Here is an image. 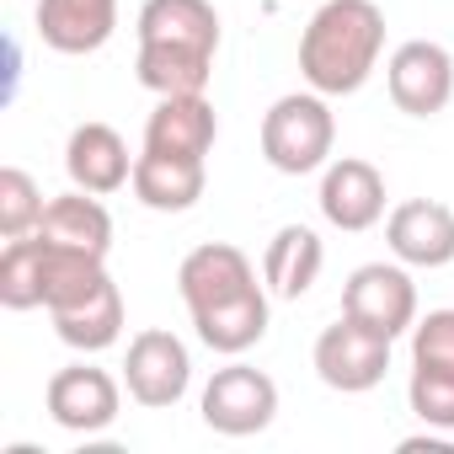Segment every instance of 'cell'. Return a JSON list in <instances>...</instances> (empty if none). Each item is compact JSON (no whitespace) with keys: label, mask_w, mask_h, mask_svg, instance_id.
<instances>
[{"label":"cell","mask_w":454,"mask_h":454,"mask_svg":"<svg viewBox=\"0 0 454 454\" xmlns=\"http://www.w3.org/2000/svg\"><path fill=\"white\" fill-rule=\"evenodd\" d=\"M342 316H353L369 332H380V337L395 342L401 332L417 326V284H411V273L395 268V262H364V268H353V278L342 284Z\"/></svg>","instance_id":"obj_6"},{"label":"cell","mask_w":454,"mask_h":454,"mask_svg":"<svg viewBox=\"0 0 454 454\" xmlns=\"http://www.w3.org/2000/svg\"><path fill=\"white\" fill-rule=\"evenodd\" d=\"M0 305L6 310L43 305V241L38 236H17L0 252Z\"/></svg>","instance_id":"obj_23"},{"label":"cell","mask_w":454,"mask_h":454,"mask_svg":"<svg viewBox=\"0 0 454 454\" xmlns=\"http://www.w3.org/2000/svg\"><path fill=\"white\" fill-rule=\"evenodd\" d=\"M65 171L81 192H118L134 182V160H129V145L113 123H81L70 129V145H65Z\"/></svg>","instance_id":"obj_12"},{"label":"cell","mask_w":454,"mask_h":454,"mask_svg":"<svg viewBox=\"0 0 454 454\" xmlns=\"http://www.w3.org/2000/svg\"><path fill=\"white\" fill-rule=\"evenodd\" d=\"M385 54V12L374 0H321L300 38V75L321 97H353Z\"/></svg>","instance_id":"obj_1"},{"label":"cell","mask_w":454,"mask_h":454,"mask_svg":"<svg viewBox=\"0 0 454 454\" xmlns=\"http://www.w3.org/2000/svg\"><path fill=\"white\" fill-rule=\"evenodd\" d=\"M176 289H182V305L187 316L192 310H208V305H224L247 289H257V273H252V257L231 241H208V247H192L176 268Z\"/></svg>","instance_id":"obj_10"},{"label":"cell","mask_w":454,"mask_h":454,"mask_svg":"<svg viewBox=\"0 0 454 454\" xmlns=\"http://www.w3.org/2000/svg\"><path fill=\"white\" fill-rule=\"evenodd\" d=\"M219 139V118H214V102L203 91H187V97H160L155 113L145 118V150H160V155H208Z\"/></svg>","instance_id":"obj_13"},{"label":"cell","mask_w":454,"mask_h":454,"mask_svg":"<svg viewBox=\"0 0 454 454\" xmlns=\"http://www.w3.org/2000/svg\"><path fill=\"white\" fill-rule=\"evenodd\" d=\"M406 401H411V411H417L427 427L454 433V374H449V369H422V364H411Z\"/></svg>","instance_id":"obj_25"},{"label":"cell","mask_w":454,"mask_h":454,"mask_svg":"<svg viewBox=\"0 0 454 454\" xmlns=\"http://www.w3.org/2000/svg\"><path fill=\"white\" fill-rule=\"evenodd\" d=\"M411 364L454 374V310H427L411 326Z\"/></svg>","instance_id":"obj_26"},{"label":"cell","mask_w":454,"mask_h":454,"mask_svg":"<svg viewBox=\"0 0 454 454\" xmlns=\"http://www.w3.org/2000/svg\"><path fill=\"white\" fill-rule=\"evenodd\" d=\"M192 326H198V342L224 353V358H241L247 348H257L268 337V294L262 284L224 300V305H208V310H192Z\"/></svg>","instance_id":"obj_18"},{"label":"cell","mask_w":454,"mask_h":454,"mask_svg":"<svg viewBox=\"0 0 454 454\" xmlns=\"http://www.w3.org/2000/svg\"><path fill=\"white\" fill-rule=\"evenodd\" d=\"M273 417H278V385H273V374H262L252 364H224L203 385V422L224 438H252V433L273 427Z\"/></svg>","instance_id":"obj_3"},{"label":"cell","mask_w":454,"mask_h":454,"mask_svg":"<svg viewBox=\"0 0 454 454\" xmlns=\"http://www.w3.org/2000/svg\"><path fill=\"white\" fill-rule=\"evenodd\" d=\"M118 406H123V390L97 364H65L49 380V417L65 433H107L118 422Z\"/></svg>","instance_id":"obj_8"},{"label":"cell","mask_w":454,"mask_h":454,"mask_svg":"<svg viewBox=\"0 0 454 454\" xmlns=\"http://www.w3.org/2000/svg\"><path fill=\"white\" fill-rule=\"evenodd\" d=\"M54 332H59V342L75 348V353H102V348H113V342L123 337V294H118V284H107L97 300H86V305H75V310H59V316H54Z\"/></svg>","instance_id":"obj_22"},{"label":"cell","mask_w":454,"mask_h":454,"mask_svg":"<svg viewBox=\"0 0 454 454\" xmlns=\"http://www.w3.org/2000/svg\"><path fill=\"white\" fill-rule=\"evenodd\" d=\"M385 86H390V102L411 118H433L449 107L454 97V59L443 43H427V38H411L390 54L385 65Z\"/></svg>","instance_id":"obj_7"},{"label":"cell","mask_w":454,"mask_h":454,"mask_svg":"<svg viewBox=\"0 0 454 454\" xmlns=\"http://www.w3.org/2000/svg\"><path fill=\"white\" fill-rule=\"evenodd\" d=\"M332 145H337V118L321 91H289L262 118V155L284 176L321 171L332 160Z\"/></svg>","instance_id":"obj_2"},{"label":"cell","mask_w":454,"mask_h":454,"mask_svg":"<svg viewBox=\"0 0 454 454\" xmlns=\"http://www.w3.org/2000/svg\"><path fill=\"white\" fill-rule=\"evenodd\" d=\"M43 192L38 182L22 171V166H6L0 171V236L17 241V236H33L38 231V219H43Z\"/></svg>","instance_id":"obj_24"},{"label":"cell","mask_w":454,"mask_h":454,"mask_svg":"<svg viewBox=\"0 0 454 454\" xmlns=\"http://www.w3.org/2000/svg\"><path fill=\"white\" fill-rule=\"evenodd\" d=\"M134 75H139V86L155 91V97H187V91H203V86H208V75H214V54L139 43Z\"/></svg>","instance_id":"obj_21"},{"label":"cell","mask_w":454,"mask_h":454,"mask_svg":"<svg viewBox=\"0 0 454 454\" xmlns=\"http://www.w3.org/2000/svg\"><path fill=\"white\" fill-rule=\"evenodd\" d=\"M203 160L198 155H160V150H139L134 155V198L155 214H187L203 198Z\"/></svg>","instance_id":"obj_14"},{"label":"cell","mask_w":454,"mask_h":454,"mask_svg":"<svg viewBox=\"0 0 454 454\" xmlns=\"http://www.w3.org/2000/svg\"><path fill=\"white\" fill-rule=\"evenodd\" d=\"M49 247H70V252H91V257H107L113 252V214L97 203V192H65V198H49L38 231Z\"/></svg>","instance_id":"obj_17"},{"label":"cell","mask_w":454,"mask_h":454,"mask_svg":"<svg viewBox=\"0 0 454 454\" xmlns=\"http://www.w3.org/2000/svg\"><path fill=\"white\" fill-rule=\"evenodd\" d=\"M321 268H326V247H321V236L310 231V224H284V231L268 241V252H262V278H268V289L278 300L310 294Z\"/></svg>","instance_id":"obj_19"},{"label":"cell","mask_w":454,"mask_h":454,"mask_svg":"<svg viewBox=\"0 0 454 454\" xmlns=\"http://www.w3.org/2000/svg\"><path fill=\"white\" fill-rule=\"evenodd\" d=\"M417 449H427V454H454V443H449V438H433V433H422V438H401V454H417Z\"/></svg>","instance_id":"obj_27"},{"label":"cell","mask_w":454,"mask_h":454,"mask_svg":"<svg viewBox=\"0 0 454 454\" xmlns=\"http://www.w3.org/2000/svg\"><path fill=\"white\" fill-rule=\"evenodd\" d=\"M123 385L139 406L150 411H166L187 395L192 385V353L176 332H160V326H145L134 342H129V358H123Z\"/></svg>","instance_id":"obj_5"},{"label":"cell","mask_w":454,"mask_h":454,"mask_svg":"<svg viewBox=\"0 0 454 454\" xmlns=\"http://www.w3.org/2000/svg\"><path fill=\"white\" fill-rule=\"evenodd\" d=\"M107 284H113L107 278V257H91V252H70V247H49L43 241V310L49 316L97 300Z\"/></svg>","instance_id":"obj_20"},{"label":"cell","mask_w":454,"mask_h":454,"mask_svg":"<svg viewBox=\"0 0 454 454\" xmlns=\"http://www.w3.org/2000/svg\"><path fill=\"white\" fill-rule=\"evenodd\" d=\"M134 33L139 43H155V49L219 54V12L208 0H145Z\"/></svg>","instance_id":"obj_15"},{"label":"cell","mask_w":454,"mask_h":454,"mask_svg":"<svg viewBox=\"0 0 454 454\" xmlns=\"http://www.w3.org/2000/svg\"><path fill=\"white\" fill-rule=\"evenodd\" d=\"M385 241L406 268H449L454 262V208L438 198H406L385 219Z\"/></svg>","instance_id":"obj_9"},{"label":"cell","mask_w":454,"mask_h":454,"mask_svg":"<svg viewBox=\"0 0 454 454\" xmlns=\"http://www.w3.org/2000/svg\"><path fill=\"white\" fill-rule=\"evenodd\" d=\"M321 214L337 224V231H374L385 219V176L358 160V155H342V160H326L321 171Z\"/></svg>","instance_id":"obj_11"},{"label":"cell","mask_w":454,"mask_h":454,"mask_svg":"<svg viewBox=\"0 0 454 454\" xmlns=\"http://www.w3.org/2000/svg\"><path fill=\"white\" fill-rule=\"evenodd\" d=\"M118 27V0H38V38L54 54H97Z\"/></svg>","instance_id":"obj_16"},{"label":"cell","mask_w":454,"mask_h":454,"mask_svg":"<svg viewBox=\"0 0 454 454\" xmlns=\"http://www.w3.org/2000/svg\"><path fill=\"white\" fill-rule=\"evenodd\" d=\"M310 364H316L321 385H332V390H342V395H364V390H374V385L385 380V369H390V337H380V332H369L364 321L342 316L337 326H326V332L316 337Z\"/></svg>","instance_id":"obj_4"}]
</instances>
